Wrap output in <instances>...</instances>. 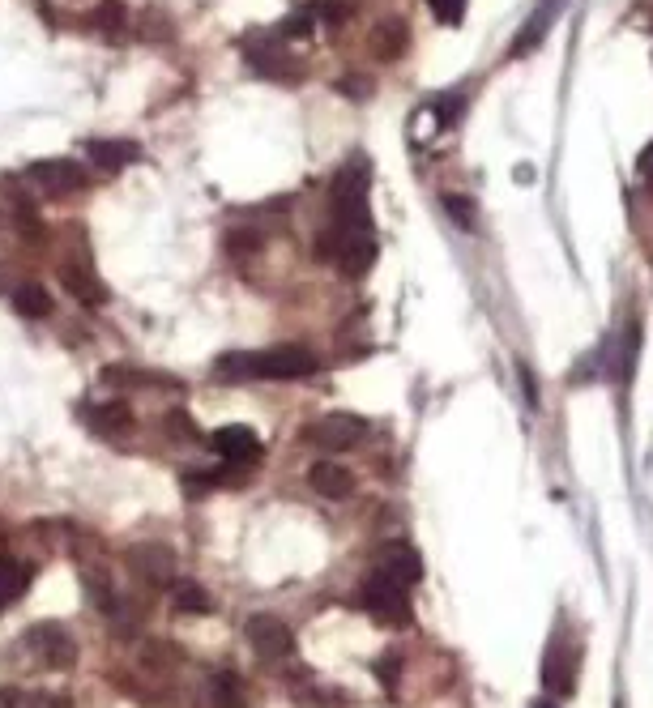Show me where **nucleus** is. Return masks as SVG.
I'll return each mask as SVG.
<instances>
[{
	"label": "nucleus",
	"instance_id": "obj_1",
	"mask_svg": "<svg viewBox=\"0 0 653 708\" xmlns=\"http://www.w3.org/2000/svg\"><path fill=\"white\" fill-rule=\"evenodd\" d=\"M316 372V354L308 346H274L257 354H222L214 376L222 380H299Z\"/></svg>",
	"mask_w": 653,
	"mask_h": 708
},
{
	"label": "nucleus",
	"instance_id": "obj_2",
	"mask_svg": "<svg viewBox=\"0 0 653 708\" xmlns=\"http://www.w3.org/2000/svg\"><path fill=\"white\" fill-rule=\"evenodd\" d=\"M333 222L338 231H368V175L359 167H346L338 180H333Z\"/></svg>",
	"mask_w": 653,
	"mask_h": 708
},
{
	"label": "nucleus",
	"instance_id": "obj_3",
	"mask_svg": "<svg viewBox=\"0 0 653 708\" xmlns=\"http://www.w3.org/2000/svg\"><path fill=\"white\" fill-rule=\"evenodd\" d=\"M363 436H368V423L359 414H321L304 427V444L325 448V453H346V448L363 444Z\"/></svg>",
	"mask_w": 653,
	"mask_h": 708
},
{
	"label": "nucleus",
	"instance_id": "obj_4",
	"mask_svg": "<svg viewBox=\"0 0 653 708\" xmlns=\"http://www.w3.org/2000/svg\"><path fill=\"white\" fill-rule=\"evenodd\" d=\"M359 602L372 610L376 619H385V623H410V602H406V589L402 585H393L385 581L380 572H372L368 581H363L359 589Z\"/></svg>",
	"mask_w": 653,
	"mask_h": 708
},
{
	"label": "nucleus",
	"instance_id": "obj_5",
	"mask_svg": "<svg viewBox=\"0 0 653 708\" xmlns=\"http://www.w3.org/2000/svg\"><path fill=\"white\" fill-rule=\"evenodd\" d=\"M26 645L39 653V662H43V666L65 670V666L77 662V645H73V636H69L60 623H35V627L26 632Z\"/></svg>",
	"mask_w": 653,
	"mask_h": 708
},
{
	"label": "nucleus",
	"instance_id": "obj_6",
	"mask_svg": "<svg viewBox=\"0 0 653 708\" xmlns=\"http://www.w3.org/2000/svg\"><path fill=\"white\" fill-rule=\"evenodd\" d=\"M248 645L261 657H269V662H282V657L295 653V632L274 615H252L248 619Z\"/></svg>",
	"mask_w": 653,
	"mask_h": 708
},
{
	"label": "nucleus",
	"instance_id": "obj_7",
	"mask_svg": "<svg viewBox=\"0 0 653 708\" xmlns=\"http://www.w3.org/2000/svg\"><path fill=\"white\" fill-rule=\"evenodd\" d=\"M376 572L385 576V581L410 589V585H419V576H423V559L406 542H385L380 555H376Z\"/></svg>",
	"mask_w": 653,
	"mask_h": 708
},
{
	"label": "nucleus",
	"instance_id": "obj_8",
	"mask_svg": "<svg viewBox=\"0 0 653 708\" xmlns=\"http://www.w3.org/2000/svg\"><path fill=\"white\" fill-rule=\"evenodd\" d=\"M244 56H248V64L257 73H265V77H274V82H291L295 77V56L286 52V47L278 43V39H257V43H248L244 47Z\"/></svg>",
	"mask_w": 653,
	"mask_h": 708
},
{
	"label": "nucleus",
	"instance_id": "obj_9",
	"mask_svg": "<svg viewBox=\"0 0 653 708\" xmlns=\"http://www.w3.org/2000/svg\"><path fill=\"white\" fill-rule=\"evenodd\" d=\"M30 180L43 184L47 192H77L86 188V171L73 158H43V163L30 167Z\"/></svg>",
	"mask_w": 653,
	"mask_h": 708
},
{
	"label": "nucleus",
	"instance_id": "obj_10",
	"mask_svg": "<svg viewBox=\"0 0 653 708\" xmlns=\"http://www.w3.org/2000/svg\"><path fill=\"white\" fill-rule=\"evenodd\" d=\"M60 282H65V291L77 303H86V308H103V303H107V286L90 265H77V261L60 265Z\"/></svg>",
	"mask_w": 653,
	"mask_h": 708
},
{
	"label": "nucleus",
	"instance_id": "obj_11",
	"mask_svg": "<svg viewBox=\"0 0 653 708\" xmlns=\"http://www.w3.org/2000/svg\"><path fill=\"white\" fill-rule=\"evenodd\" d=\"M338 265L350 278H363L372 265H376V239L372 231H350L338 239Z\"/></svg>",
	"mask_w": 653,
	"mask_h": 708
},
{
	"label": "nucleus",
	"instance_id": "obj_12",
	"mask_svg": "<svg viewBox=\"0 0 653 708\" xmlns=\"http://www.w3.org/2000/svg\"><path fill=\"white\" fill-rule=\"evenodd\" d=\"M214 448H218V457H227L231 465H257V457H261V440H257V431H248V427L214 431Z\"/></svg>",
	"mask_w": 653,
	"mask_h": 708
},
{
	"label": "nucleus",
	"instance_id": "obj_13",
	"mask_svg": "<svg viewBox=\"0 0 653 708\" xmlns=\"http://www.w3.org/2000/svg\"><path fill=\"white\" fill-rule=\"evenodd\" d=\"M308 482H312L316 495H325V500H346V495L355 491V474H350L346 465H338V461H316Z\"/></svg>",
	"mask_w": 653,
	"mask_h": 708
},
{
	"label": "nucleus",
	"instance_id": "obj_14",
	"mask_svg": "<svg viewBox=\"0 0 653 708\" xmlns=\"http://www.w3.org/2000/svg\"><path fill=\"white\" fill-rule=\"evenodd\" d=\"M543 687L551 696H572V687H577V666H572V653L564 645H551L543 666Z\"/></svg>",
	"mask_w": 653,
	"mask_h": 708
},
{
	"label": "nucleus",
	"instance_id": "obj_15",
	"mask_svg": "<svg viewBox=\"0 0 653 708\" xmlns=\"http://www.w3.org/2000/svg\"><path fill=\"white\" fill-rule=\"evenodd\" d=\"M133 568L146 576L150 585H163V581H171V576H175V555L167 551V546H158V542L137 546V551H133Z\"/></svg>",
	"mask_w": 653,
	"mask_h": 708
},
{
	"label": "nucleus",
	"instance_id": "obj_16",
	"mask_svg": "<svg viewBox=\"0 0 653 708\" xmlns=\"http://www.w3.org/2000/svg\"><path fill=\"white\" fill-rule=\"evenodd\" d=\"M86 154H90V163L99 167V171H120V167L137 163L141 150L133 146V141H90Z\"/></svg>",
	"mask_w": 653,
	"mask_h": 708
},
{
	"label": "nucleus",
	"instance_id": "obj_17",
	"mask_svg": "<svg viewBox=\"0 0 653 708\" xmlns=\"http://www.w3.org/2000/svg\"><path fill=\"white\" fill-rule=\"evenodd\" d=\"M406 43H410V30L402 18H389V22H380L372 30V47H376V56L380 60H397L406 52Z\"/></svg>",
	"mask_w": 653,
	"mask_h": 708
},
{
	"label": "nucleus",
	"instance_id": "obj_18",
	"mask_svg": "<svg viewBox=\"0 0 653 708\" xmlns=\"http://www.w3.org/2000/svg\"><path fill=\"white\" fill-rule=\"evenodd\" d=\"M90 427L99 431V436H116V431L133 427L129 401H103V406H94V410H90Z\"/></svg>",
	"mask_w": 653,
	"mask_h": 708
},
{
	"label": "nucleus",
	"instance_id": "obj_19",
	"mask_svg": "<svg viewBox=\"0 0 653 708\" xmlns=\"http://www.w3.org/2000/svg\"><path fill=\"white\" fill-rule=\"evenodd\" d=\"M26 585H30V568H22L18 559L0 555V610H9L13 602H18L26 593Z\"/></svg>",
	"mask_w": 653,
	"mask_h": 708
},
{
	"label": "nucleus",
	"instance_id": "obj_20",
	"mask_svg": "<svg viewBox=\"0 0 653 708\" xmlns=\"http://www.w3.org/2000/svg\"><path fill=\"white\" fill-rule=\"evenodd\" d=\"M13 308H18L22 316H47L52 312V295H47L39 282H26V286L13 291Z\"/></svg>",
	"mask_w": 653,
	"mask_h": 708
},
{
	"label": "nucleus",
	"instance_id": "obj_21",
	"mask_svg": "<svg viewBox=\"0 0 653 708\" xmlns=\"http://www.w3.org/2000/svg\"><path fill=\"white\" fill-rule=\"evenodd\" d=\"M547 26H551V9L543 5V9H534V18L525 22V30L513 39V56H525V52H534L538 43H543V35H547Z\"/></svg>",
	"mask_w": 653,
	"mask_h": 708
},
{
	"label": "nucleus",
	"instance_id": "obj_22",
	"mask_svg": "<svg viewBox=\"0 0 653 708\" xmlns=\"http://www.w3.org/2000/svg\"><path fill=\"white\" fill-rule=\"evenodd\" d=\"M214 704L218 708H244V683H240V674H214Z\"/></svg>",
	"mask_w": 653,
	"mask_h": 708
},
{
	"label": "nucleus",
	"instance_id": "obj_23",
	"mask_svg": "<svg viewBox=\"0 0 653 708\" xmlns=\"http://www.w3.org/2000/svg\"><path fill=\"white\" fill-rule=\"evenodd\" d=\"M171 602H175V610H184V615H205V610H214L210 593H205L201 585H175Z\"/></svg>",
	"mask_w": 653,
	"mask_h": 708
},
{
	"label": "nucleus",
	"instance_id": "obj_24",
	"mask_svg": "<svg viewBox=\"0 0 653 708\" xmlns=\"http://www.w3.org/2000/svg\"><path fill=\"white\" fill-rule=\"evenodd\" d=\"M444 214H449L461 231H470V227H474V218H479V209H474L470 197H461V192H449V197H444Z\"/></svg>",
	"mask_w": 653,
	"mask_h": 708
},
{
	"label": "nucleus",
	"instance_id": "obj_25",
	"mask_svg": "<svg viewBox=\"0 0 653 708\" xmlns=\"http://www.w3.org/2000/svg\"><path fill=\"white\" fill-rule=\"evenodd\" d=\"M94 22H99L103 30H111V35H116V30H120L124 22H129V13H124L120 0H103L99 13H94Z\"/></svg>",
	"mask_w": 653,
	"mask_h": 708
},
{
	"label": "nucleus",
	"instance_id": "obj_26",
	"mask_svg": "<svg viewBox=\"0 0 653 708\" xmlns=\"http://www.w3.org/2000/svg\"><path fill=\"white\" fill-rule=\"evenodd\" d=\"M13 222H18V231L30 235V239H39V214H35V205L30 201H13Z\"/></svg>",
	"mask_w": 653,
	"mask_h": 708
},
{
	"label": "nucleus",
	"instance_id": "obj_27",
	"mask_svg": "<svg viewBox=\"0 0 653 708\" xmlns=\"http://www.w3.org/2000/svg\"><path fill=\"white\" fill-rule=\"evenodd\" d=\"M261 248V235L257 231H231L227 235V252H235V256H248V252H257Z\"/></svg>",
	"mask_w": 653,
	"mask_h": 708
},
{
	"label": "nucleus",
	"instance_id": "obj_28",
	"mask_svg": "<svg viewBox=\"0 0 653 708\" xmlns=\"http://www.w3.org/2000/svg\"><path fill=\"white\" fill-rule=\"evenodd\" d=\"M363 9V0H325V18L338 26V22H346V18H355V13Z\"/></svg>",
	"mask_w": 653,
	"mask_h": 708
},
{
	"label": "nucleus",
	"instance_id": "obj_29",
	"mask_svg": "<svg viewBox=\"0 0 653 708\" xmlns=\"http://www.w3.org/2000/svg\"><path fill=\"white\" fill-rule=\"evenodd\" d=\"M278 30L286 39H308L312 35V13H295V18H286Z\"/></svg>",
	"mask_w": 653,
	"mask_h": 708
},
{
	"label": "nucleus",
	"instance_id": "obj_30",
	"mask_svg": "<svg viewBox=\"0 0 653 708\" xmlns=\"http://www.w3.org/2000/svg\"><path fill=\"white\" fill-rule=\"evenodd\" d=\"M427 5L436 9V18H440V22L457 26V22H461V9H466V0H427Z\"/></svg>",
	"mask_w": 653,
	"mask_h": 708
},
{
	"label": "nucleus",
	"instance_id": "obj_31",
	"mask_svg": "<svg viewBox=\"0 0 653 708\" xmlns=\"http://www.w3.org/2000/svg\"><path fill=\"white\" fill-rule=\"evenodd\" d=\"M167 423H171V431H175L180 440H197V427H193V418H188L184 410H175V414L167 418Z\"/></svg>",
	"mask_w": 653,
	"mask_h": 708
},
{
	"label": "nucleus",
	"instance_id": "obj_32",
	"mask_svg": "<svg viewBox=\"0 0 653 708\" xmlns=\"http://www.w3.org/2000/svg\"><path fill=\"white\" fill-rule=\"evenodd\" d=\"M517 376H521L525 401H530V406H538V384H534V372H530V363H517Z\"/></svg>",
	"mask_w": 653,
	"mask_h": 708
},
{
	"label": "nucleus",
	"instance_id": "obj_33",
	"mask_svg": "<svg viewBox=\"0 0 653 708\" xmlns=\"http://www.w3.org/2000/svg\"><path fill=\"white\" fill-rule=\"evenodd\" d=\"M397 670H402V662H397L393 653H389V657H380L376 674H380V683H385V687H393V683H397Z\"/></svg>",
	"mask_w": 653,
	"mask_h": 708
},
{
	"label": "nucleus",
	"instance_id": "obj_34",
	"mask_svg": "<svg viewBox=\"0 0 653 708\" xmlns=\"http://www.w3.org/2000/svg\"><path fill=\"white\" fill-rule=\"evenodd\" d=\"M636 171H641L645 180H653V141H649V146L641 150V163H636Z\"/></svg>",
	"mask_w": 653,
	"mask_h": 708
},
{
	"label": "nucleus",
	"instance_id": "obj_35",
	"mask_svg": "<svg viewBox=\"0 0 653 708\" xmlns=\"http://www.w3.org/2000/svg\"><path fill=\"white\" fill-rule=\"evenodd\" d=\"M18 700H13V691H0V708H13Z\"/></svg>",
	"mask_w": 653,
	"mask_h": 708
},
{
	"label": "nucleus",
	"instance_id": "obj_36",
	"mask_svg": "<svg viewBox=\"0 0 653 708\" xmlns=\"http://www.w3.org/2000/svg\"><path fill=\"white\" fill-rule=\"evenodd\" d=\"M538 708H555V704H538Z\"/></svg>",
	"mask_w": 653,
	"mask_h": 708
}]
</instances>
